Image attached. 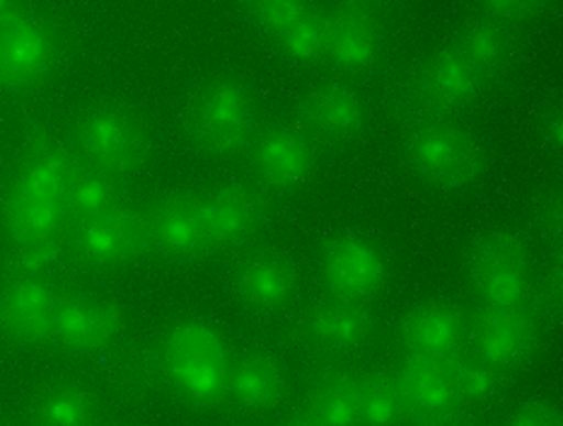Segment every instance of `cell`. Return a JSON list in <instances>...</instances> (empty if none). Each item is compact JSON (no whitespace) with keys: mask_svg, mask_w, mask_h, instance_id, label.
Listing matches in <instances>:
<instances>
[{"mask_svg":"<svg viewBox=\"0 0 563 426\" xmlns=\"http://www.w3.org/2000/svg\"><path fill=\"white\" fill-rule=\"evenodd\" d=\"M76 165L64 145L42 139L27 151L22 175L5 201V228L15 242L54 238Z\"/></svg>","mask_w":563,"mask_h":426,"instance_id":"cell-1","label":"cell"},{"mask_svg":"<svg viewBox=\"0 0 563 426\" xmlns=\"http://www.w3.org/2000/svg\"><path fill=\"white\" fill-rule=\"evenodd\" d=\"M401 149L413 175L435 189H464L484 173L482 145L450 121H419L404 133Z\"/></svg>","mask_w":563,"mask_h":426,"instance_id":"cell-2","label":"cell"},{"mask_svg":"<svg viewBox=\"0 0 563 426\" xmlns=\"http://www.w3.org/2000/svg\"><path fill=\"white\" fill-rule=\"evenodd\" d=\"M163 371L189 403L216 405L228 393L230 363L223 339L203 323H179L163 342Z\"/></svg>","mask_w":563,"mask_h":426,"instance_id":"cell-3","label":"cell"},{"mask_svg":"<svg viewBox=\"0 0 563 426\" xmlns=\"http://www.w3.org/2000/svg\"><path fill=\"white\" fill-rule=\"evenodd\" d=\"M189 141L208 155H228L250 139L254 102L235 78H213L191 95L187 107Z\"/></svg>","mask_w":563,"mask_h":426,"instance_id":"cell-4","label":"cell"},{"mask_svg":"<svg viewBox=\"0 0 563 426\" xmlns=\"http://www.w3.org/2000/svg\"><path fill=\"white\" fill-rule=\"evenodd\" d=\"M467 276L488 308H522L530 298L528 250L508 230L476 238L467 252Z\"/></svg>","mask_w":563,"mask_h":426,"instance_id":"cell-5","label":"cell"},{"mask_svg":"<svg viewBox=\"0 0 563 426\" xmlns=\"http://www.w3.org/2000/svg\"><path fill=\"white\" fill-rule=\"evenodd\" d=\"M78 141L88 161L102 175H129L139 170L148 153V139L141 121L129 109L97 107L85 114Z\"/></svg>","mask_w":563,"mask_h":426,"instance_id":"cell-6","label":"cell"},{"mask_svg":"<svg viewBox=\"0 0 563 426\" xmlns=\"http://www.w3.org/2000/svg\"><path fill=\"white\" fill-rule=\"evenodd\" d=\"M486 80L455 48L428 56L407 83V105L416 112H448L476 100Z\"/></svg>","mask_w":563,"mask_h":426,"instance_id":"cell-7","label":"cell"},{"mask_svg":"<svg viewBox=\"0 0 563 426\" xmlns=\"http://www.w3.org/2000/svg\"><path fill=\"white\" fill-rule=\"evenodd\" d=\"M322 276L336 298L361 303L383 288L387 262L371 238L341 233L322 248Z\"/></svg>","mask_w":563,"mask_h":426,"instance_id":"cell-8","label":"cell"},{"mask_svg":"<svg viewBox=\"0 0 563 426\" xmlns=\"http://www.w3.org/2000/svg\"><path fill=\"white\" fill-rule=\"evenodd\" d=\"M148 240L145 218L114 204L100 214L82 218L76 230V252L90 264H119L136 258Z\"/></svg>","mask_w":563,"mask_h":426,"instance_id":"cell-9","label":"cell"},{"mask_svg":"<svg viewBox=\"0 0 563 426\" xmlns=\"http://www.w3.org/2000/svg\"><path fill=\"white\" fill-rule=\"evenodd\" d=\"M264 194L242 182L216 187L201 199L203 226L213 248H238L250 240L266 221Z\"/></svg>","mask_w":563,"mask_h":426,"instance_id":"cell-10","label":"cell"},{"mask_svg":"<svg viewBox=\"0 0 563 426\" xmlns=\"http://www.w3.org/2000/svg\"><path fill=\"white\" fill-rule=\"evenodd\" d=\"M450 359L407 354L395 375L407 415L421 419L423 426L455 415L460 400Z\"/></svg>","mask_w":563,"mask_h":426,"instance_id":"cell-11","label":"cell"},{"mask_svg":"<svg viewBox=\"0 0 563 426\" xmlns=\"http://www.w3.org/2000/svg\"><path fill=\"white\" fill-rule=\"evenodd\" d=\"M476 357L500 371L528 363L537 347V327L522 308H486L472 325Z\"/></svg>","mask_w":563,"mask_h":426,"instance_id":"cell-12","label":"cell"},{"mask_svg":"<svg viewBox=\"0 0 563 426\" xmlns=\"http://www.w3.org/2000/svg\"><path fill=\"white\" fill-rule=\"evenodd\" d=\"M379 8L344 3L327 12V54L336 66L363 70L373 66L383 46Z\"/></svg>","mask_w":563,"mask_h":426,"instance_id":"cell-13","label":"cell"},{"mask_svg":"<svg viewBox=\"0 0 563 426\" xmlns=\"http://www.w3.org/2000/svg\"><path fill=\"white\" fill-rule=\"evenodd\" d=\"M54 46L52 34L42 22L18 15L0 22V85L3 88H22L44 76L52 64Z\"/></svg>","mask_w":563,"mask_h":426,"instance_id":"cell-14","label":"cell"},{"mask_svg":"<svg viewBox=\"0 0 563 426\" xmlns=\"http://www.w3.org/2000/svg\"><path fill=\"white\" fill-rule=\"evenodd\" d=\"M54 291L36 276H15L0 294V327L15 342L36 345L54 335Z\"/></svg>","mask_w":563,"mask_h":426,"instance_id":"cell-15","label":"cell"},{"mask_svg":"<svg viewBox=\"0 0 563 426\" xmlns=\"http://www.w3.org/2000/svg\"><path fill=\"white\" fill-rule=\"evenodd\" d=\"M121 325L124 318L112 301L70 296L58 301L54 335L73 351H102L117 342Z\"/></svg>","mask_w":563,"mask_h":426,"instance_id":"cell-16","label":"cell"},{"mask_svg":"<svg viewBox=\"0 0 563 426\" xmlns=\"http://www.w3.org/2000/svg\"><path fill=\"white\" fill-rule=\"evenodd\" d=\"M373 318L356 301H327L302 318V342L322 354H346L371 339Z\"/></svg>","mask_w":563,"mask_h":426,"instance_id":"cell-17","label":"cell"},{"mask_svg":"<svg viewBox=\"0 0 563 426\" xmlns=\"http://www.w3.org/2000/svg\"><path fill=\"white\" fill-rule=\"evenodd\" d=\"M254 167L266 185L276 189H300L314 173V151L302 131L274 127L254 145Z\"/></svg>","mask_w":563,"mask_h":426,"instance_id":"cell-18","label":"cell"},{"mask_svg":"<svg viewBox=\"0 0 563 426\" xmlns=\"http://www.w3.org/2000/svg\"><path fill=\"white\" fill-rule=\"evenodd\" d=\"M145 226L155 245L173 258H199L206 248H211L203 226L201 199L189 194H169L157 201L145 218Z\"/></svg>","mask_w":563,"mask_h":426,"instance_id":"cell-19","label":"cell"},{"mask_svg":"<svg viewBox=\"0 0 563 426\" xmlns=\"http://www.w3.org/2000/svg\"><path fill=\"white\" fill-rule=\"evenodd\" d=\"M302 124L324 141H351L365 124V109L356 90L341 83H322L305 95Z\"/></svg>","mask_w":563,"mask_h":426,"instance_id":"cell-20","label":"cell"},{"mask_svg":"<svg viewBox=\"0 0 563 426\" xmlns=\"http://www.w3.org/2000/svg\"><path fill=\"white\" fill-rule=\"evenodd\" d=\"M296 266L284 252L264 250L244 260L235 276L238 298L244 306L266 313L276 310L292 296L296 291Z\"/></svg>","mask_w":563,"mask_h":426,"instance_id":"cell-21","label":"cell"},{"mask_svg":"<svg viewBox=\"0 0 563 426\" xmlns=\"http://www.w3.org/2000/svg\"><path fill=\"white\" fill-rule=\"evenodd\" d=\"M464 332L462 315L450 303H423L401 323V342L409 354L450 359Z\"/></svg>","mask_w":563,"mask_h":426,"instance_id":"cell-22","label":"cell"},{"mask_svg":"<svg viewBox=\"0 0 563 426\" xmlns=\"http://www.w3.org/2000/svg\"><path fill=\"white\" fill-rule=\"evenodd\" d=\"M228 391L247 409H266L280 403L286 393V369L274 354L247 351L228 373Z\"/></svg>","mask_w":563,"mask_h":426,"instance_id":"cell-23","label":"cell"},{"mask_svg":"<svg viewBox=\"0 0 563 426\" xmlns=\"http://www.w3.org/2000/svg\"><path fill=\"white\" fill-rule=\"evenodd\" d=\"M452 48L488 83L504 76L512 61V40L496 20H476L464 28Z\"/></svg>","mask_w":563,"mask_h":426,"instance_id":"cell-24","label":"cell"},{"mask_svg":"<svg viewBox=\"0 0 563 426\" xmlns=\"http://www.w3.org/2000/svg\"><path fill=\"white\" fill-rule=\"evenodd\" d=\"M361 379L346 371H329L310 387V415L322 426H358Z\"/></svg>","mask_w":563,"mask_h":426,"instance_id":"cell-25","label":"cell"},{"mask_svg":"<svg viewBox=\"0 0 563 426\" xmlns=\"http://www.w3.org/2000/svg\"><path fill=\"white\" fill-rule=\"evenodd\" d=\"M92 409V397L82 385L58 381L36 397L32 426H90Z\"/></svg>","mask_w":563,"mask_h":426,"instance_id":"cell-26","label":"cell"},{"mask_svg":"<svg viewBox=\"0 0 563 426\" xmlns=\"http://www.w3.org/2000/svg\"><path fill=\"white\" fill-rule=\"evenodd\" d=\"M407 417L395 375L375 371L361 379L358 426H401Z\"/></svg>","mask_w":563,"mask_h":426,"instance_id":"cell-27","label":"cell"},{"mask_svg":"<svg viewBox=\"0 0 563 426\" xmlns=\"http://www.w3.org/2000/svg\"><path fill=\"white\" fill-rule=\"evenodd\" d=\"M276 36L280 48L290 58L302 61V64H312V61L327 54V12L302 6L298 15Z\"/></svg>","mask_w":563,"mask_h":426,"instance_id":"cell-28","label":"cell"},{"mask_svg":"<svg viewBox=\"0 0 563 426\" xmlns=\"http://www.w3.org/2000/svg\"><path fill=\"white\" fill-rule=\"evenodd\" d=\"M450 367L460 403L486 405L504 393V371L492 367V363H486L479 357L450 359Z\"/></svg>","mask_w":563,"mask_h":426,"instance_id":"cell-29","label":"cell"},{"mask_svg":"<svg viewBox=\"0 0 563 426\" xmlns=\"http://www.w3.org/2000/svg\"><path fill=\"white\" fill-rule=\"evenodd\" d=\"M163 361L153 351L143 347H131L126 351L117 354L109 375H112V383L124 393H145L161 381L163 375Z\"/></svg>","mask_w":563,"mask_h":426,"instance_id":"cell-30","label":"cell"},{"mask_svg":"<svg viewBox=\"0 0 563 426\" xmlns=\"http://www.w3.org/2000/svg\"><path fill=\"white\" fill-rule=\"evenodd\" d=\"M66 204L73 211L80 214V218H85L109 209V206H114L117 201L114 189L104 175H82L73 179Z\"/></svg>","mask_w":563,"mask_h":426,"instance_id":"cell-31","label":"cell"},{"mask_svg":"<svg viewBox=\"0 0 563 426\" xmlns=\"http://www.w3.org/2000/svg\"><path fill=\"white\" fill-rule=\"evenodd\" d=\"M58 254L60 248L54 238L18 242V250L12 254V272H15V276L42 278V274L58 262Z\"/></svg>","mask_w":563,"mask_h":426,"instance_id":"cell-32","label":"cell"},{"mask_svg":"<svg viewBox=\"0 0 563 426\" xmlns=\"http://www.w3.org/2000/svg\"><path fill=\"white\" fill-rule=\"evenodd\" d=\"M534 223L540 228V233L559 245L561 242V192L547 189L534 206Z\"/></svg>","mask_w":563,"mask_h":426,"instance_id":"cell-33","label":"cell"},{"mask_svg":"<svg viewBox=\"0 0 563 426\" xmlns=\"http://www.w3.org/2000/svg\"><path fill=\"white\" fill-rule=\"evenodd\" d=\"M506 426H561V412L547 400H532L512 412Z\"/></svg>","mask_w":563,"mask_h":426,"instance_id":"cell-34","label":"cell"},{"mask_svg":"<svg viewBox=\"0 0 563 426\" xmlns=\"http://www.w3.org/2000/svg\"><path fill=\"white\" fill-rule=\"evenodd\" d=\"M537 308L544 313L547 318H556L561 313V264H552L544 278L540 282V288H537Z\"/></svg>","mask_w":563,"mask_h":426,"instance_id":"cell-35","label":"cell"},{"mask_svg":"<svg viewBox=\"0 0 563 426\" xmlns=\"http://www.w3.org/2000/svg\"><path fill=\"white\" fill-rule=\"evenodd\" d=\"M540 8H542L540 3H492V6L484 8V12H486V15H492L488 20H496V22L504 24V20L506 22L528 20Z\"/></svg>","mask_w":563,"mask_h":426,"instance_id":"cell-36","label":"cell"},{"mask_svg":"<svg viewBox=\"0 0 563 426\" xmlns=\"http://www.w3.org/2000/svg\"><path fill=\"white\" fill-rule=\"evenodd\" d=\"M540 131H542L544 141L552 145V149H559V145L563 143V124H561V107L559 105H552L549 109H544L542 119H540Z\"/></svg>","mask_w":563,"mask_h":426,"instance_id":"cell-37","label":"cell"},{"mask_svg":"<svg viewBox=\"0 0 563 426\" xmlns=\"http://www.w3.org/2000/svg\"><path fill=\"white\" fill-rule=\"evenodd\" d=\"M284 426H322L320 422H317L310 412L308 415H298V417H292V419H288Z\"/></svg>","mask_w":563,"mask_h":426,"instance_id":"cell-38","label":"cell"},{"mask_svg":"<svg viewBox=\"0 0 563 426\" xmlns=\"http://www.w3.org/2000/svg\"><path fill=\"white\" fill-rule=\"evenodd\" d=\"M18 12H20L18 6H10V3H5V0H0V22L10 20L12 15H18Z\"/></svg>","mask_w":563,"mask_h":426,"instance_id":"cell-39","label":"cell"},{"mask_svg":"<svg viewBox=\"0 0 563 426\" xmlns=\"http://www.w3.org/2000/svg\"><path fill=\"white\" fill-rule=\"evenodd\" d=\"M426 426H470V424H464V422H460L455 415H452V417H448V419H440V422L426 424Z\"/></svg>","mask_w":563,"mask_h":426,"instance_id":"cell-40","label":"cell"}]
</instances>
